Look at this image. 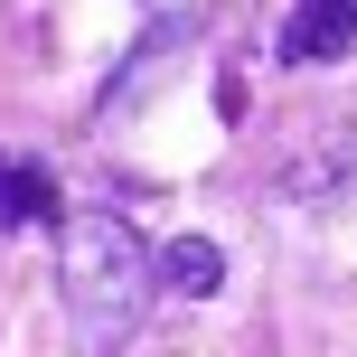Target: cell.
Segmentation results:
<instances>
[{
  "label": "cell",
  "mask_w": 357,
  "mask_h": 357,
  "mask_svg": "<svg viewBox=\"0 0 357 357\" xmlns=\"http://www.w3.org/2000/svg\"><path fill=\"white\" fill-rule=\"evenodd\" d=\"M56 282H66L75 339L94 357H113L132 329H142V310H151V245L113 207H75L66 235H56Z\"/></svg>",
  "instance_id": "1"
},
{
  "label": "cell",
  "mask_w": 357,
  "mask_h": 357,
  "mask_svg": "<svg viewBox=\"0 0 357 357\" xmlns=\"http://www.w3.org/2000/svg\"><path fill=\"white\" fill-rule=\"evenodd\" d=\"M348 38H357V0H301V10L282 19V66H320Z\"/></svg>",
  "instance_id": "2"
},
{
  "label": "cell",
  "mask_w": 357,
  "mask_h": 357,
  "mask_svg": "<svg viewBox=\"0 0 357 357\" xmlns=\"http://www.w3.org/2000/svg\"><path fill=\"white\" fill-rule=\"evenodd\" d=\"M151 282H169L178 301H207V291L226 282V254H216L207 235H178L169 254H151Z\"/></svg>",
  "instance_id": "3"
},
{
  "label": "cell",
  "mask_w": 357,
  "mask_h": 357,
  "mask_svg": "<svg viewBox=\"0 0 357 357\" xmlns=\"http://www.w3.org/2000/svg\"><path fill=\"white\" fill-rule=\"evenodd\" d=\"M29 216H56L47 169H29V160H0V226H29Z\"/></svg>",
  "instance_id": "4"
}]
</instances>
